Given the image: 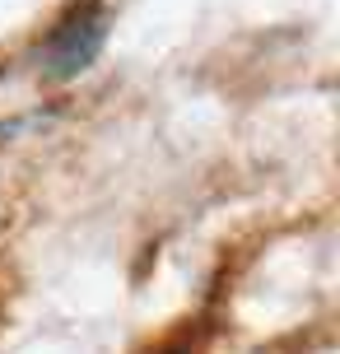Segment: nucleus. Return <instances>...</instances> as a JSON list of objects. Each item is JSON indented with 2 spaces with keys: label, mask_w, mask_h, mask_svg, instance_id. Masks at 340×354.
<instances>
[{
  "label": "nucleus",
  "mask_w": 340,
  "mask_h": 354,
  "mask_svg": "<svg viewBox=\"0 0 340 354\" xmlns=\"http://www.w3.org/2000/svg\"><path fill=\"white\" fill-rule=\"evenodd\" d=\"M103 37H108V19L103 15H89V19H79V24H70V28L52 42L47 71H52L56 80L79 75L84 66H93V56L103 52Z\"/></svg>",
  "instance_id": "nucleus-1"
}]
</instances>
